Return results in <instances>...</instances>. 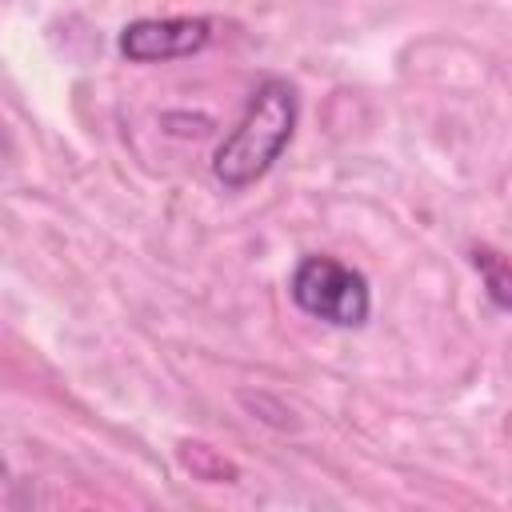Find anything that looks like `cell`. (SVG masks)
<instances>
[{
  "label": "cell",
  "instance_id": "obj_1",
  "mask_svg": "<svg viewBox=\"0 0 512 512\" xmlns=\"http://www.w3.org/2000/svg\"><path fill=\"white\" fill-rule=\"evenodd\" d=\"M296 116H300L296 88L284 76L260 80L256 92L248 96L244 116L220 140V148L212 156V176L232 192L256 184L288 148V140L296 132Z\"/></svg>",
  "mask_w": 512,
  "mask_h": 512
},
{
  "label": "cell",
  "instance_id": "obj_2",
  "mask_svg": "<svg viewBox=\"0 0 512 512\" xmlns=\"http://www.w3.org/2000/svg\"><path fill=\"white\" fill-rule=\"evenodd\" d=\"M288 292L300 312H308L312 320H324L332 328H360L372 312L368 280L336 256H304L292 268Z\"/></svg>",
  "mask_w": 512,
  "mask_h": 512
},
{
  "label": "cell",
  "instance_id": "obj_3",
  "mask_svg": "<svg viewBox=\"0 0 512 512\" xmlns=\"http://www.w3.org/2000/svg\"><path fill=\"white\" fill-rule=\"evenodd\" d=\"M212 44V20L204 16H164V20H132L120 32V52L136 64L184 60Z\"/></svg>",
  "mask_w": 512,
  "mask_h": 512
},
{
  "label": "cell",
  "instance_id": "obj_4",
  "mask_svg": "<svg viewBox=\"0 0 512 512\" xmlns=\"http://www.w3.org/2000/svg\"><path fill=\"white\" fill-rule=\"evenodd\" d=\"M476 260L480 264H488V292H492V300L504 308L508 304V292H504V272H500V256L496 252H488V248H480L476 252Z\"/></svg>",
  "mask_w": 512,
  "mask_h": 512
}]
</instances>
